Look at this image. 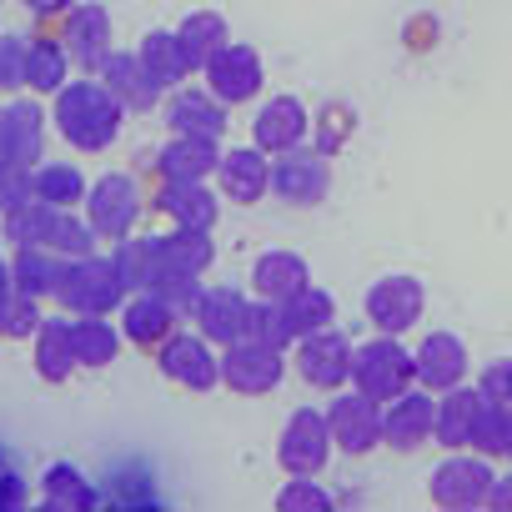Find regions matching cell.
<instances>
[{"label": "cell", "instance_id": "6da1fadb", "mask_svg": "<svg viewBox=\"0 0 512 512\" xmlns=\"http://www.w3.org/2000/svg\"><path fill=\"white\" fill-rule=\"evenodd\" d=\"M442 502H452V507H462V502H482V492H487V472L477 467V462H457V467H447L442 472Z\"/></svg>", "mask_w": 512, "mask_h": 512}, {"label": "cell", "instance_id": "7a4b0ae2", "mask_svg": "<svg viewBox=\"0 0 512 512\" xmlns=\"http://www.w3.org/2000/svg\"><path fill=\"white\" fill-rule=\"evenodd\" d=\"M487 392H492L497 402L512 407V362H497V367L487 372Z\"/></svg>", "mask_w": 512, "mask_h": 512}, {"label": "cell", "instance_id": "3957f363", "mask_svg": "<svg viewBox=\"0 0 512 512\" xmlns=\"http://www.w3.org/2000/svg\"><path fill=\"white\" fill-rule=\"evenodd\" d=\"M492 502H497V507H512V477L497 487V497H492Z\"/></svg>", "mask_w": 512, "mask_h": 512}]
</instances>
